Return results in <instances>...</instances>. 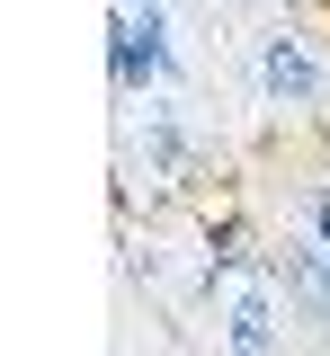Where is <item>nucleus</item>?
Instances as JSON below:
<instances>
[{
  "label": "nucleus",
  "mask_w": 330,
  "mask_h": 356,
  "mask_svg": "<svg viewBox=\"0 0 330 356\" xmlns=\"http://www.w3.org/2000/svg\"><path fill=\"white\" fill-rule=\"evenodd\" d=\"M143 152L161 161V178H179L188 170V125H179L170 107H152V116H143Z\"/></svg>",
  "instance_id": "20e7f679"
},
{
  "label": "nucleus",
  "mask_w": 330,
  "mask_h": 356,
  "mask_svg": "<svg viewBox=\"0 0 330 356\" xmlns=\"http://www.w3.org/2000/svg\"><path fill=\"white\" fill-rule=\"evenodd\" d=\"M304 241L330 259V187H313V196H304Z\"/></svg>",
  "instance_id": "39448f33"
},
{
  "label": "nucleus",
  "mask_w": 330,
  "mask_h": 356,
  "mask_svg": "<svg viewBox=\"0 0 330 356\" xmlns=\"http://www.w3.org/2000/svg\"><path fill=\"white\" fill-rule=\"evenodd\" d=\"M285 9H294V0H285Z\"/></svg>",
  "instance_id": "0eeeda50"
},
{
  "label": "nucleus",
  "mask_w": 330,
  "mask_h": 356,
  "mask_svg": "<svg viewBox=\"0 0 330 356\" xmlns=\"http://www.w3.org/2000/svg\"><path fill=\"white\" fill-rule=\"evenodd\" d=\"M170 9H179V0H170Z\"/></svg>",
  "instance_id": "423d86ee"
},
{
  "label": "nucleus",
  "mask_w": 330,
  "mask_h": 356,
  "mask_svg": "<svg viewBox=\"0 0 330 356\" xmlns=\"http://www.w3.org/2000/svg\"><path fill=\"white\" fill-rule=\"evenodd\" d=\"M259 89H268V107H294V116L330 107V63L313 54V36H304L294 18H277V27L259 36Z\"/></svg>",
  "instance_id": "f257e3e1"
},
{
  "label": "nucleus",
  "mask_w": 330,
  "mask_h": 356,
  "mask_svg": "<svg viewBox=\"0 0 330 356\" xmlns=\"http://www.w3.org/2000/svg\"><path fill=\"white\" fill-rule=\"evenodd\" d=\"M277 285H285V303L330 339V259L313 250V241H285V250H277Z\"/></svg>",
  "instance_id": "7ed1b4c3"
},
{
  "label": "nucleus",
  "mask_w": 330,
  "mask_h": 356,
  "mask_svg": "<svg viewBox=\"0 0 330 356\" xmlns=\"http://www.w3.org/2000/svg\"><path fill=\"white\" fill-rule=\"evenodd\" d=\"M223 348H233V356H268V348H277V259L250 267V285L233 294V312H223Z\"/></svg>",
  "instance_id": "f03ea898"
}]
</instances>
